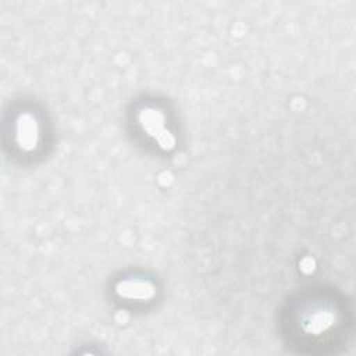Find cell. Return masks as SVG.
I'll return each instance as SVG.
<instances>
[{"label":"cell","mask_w":356,"mask_h":356,"mask_svg":"<svg viewBox=\"0 0 356 356\" xmlns=\"http://www.w3.org/2000/svg\"><path fill=\"white\" fill-rule=\"evenodd\" d=\"M139 122L146 134L153 138L163 150H171L175 146V138L165 128L164 115L153 107H145L139 111Z\"/></svg>","instance_id":"1"},{"label":"cell","mask_w":356,"mask_h":356,"mask_svg":"<svg viewBox=\"0 0 356 356\" xmlns=\"http://www.w3.org/2000/svg\"><path fill=\"white\" fill-rule=\"evenodd\" d=\"M115 292L120 298L131 300H149L154 296L156 288L146 280H122L115 285Z\"/></svg>","instance_id":"2"},{"label":"cell","mask_w":356,"mask_h":356,"mask_svg":"<svg viewBox=\"0 0 356 356\" xmlns=\"http://www.w3.org/2000/svg\"><path fill=\"white\" fill-rule=\"evenodd\" d=\"M39 140V127L33 115L24 113L17 120V142L24 150H33Z\"/></svg>","instance_id":"3"}]
</instances>
